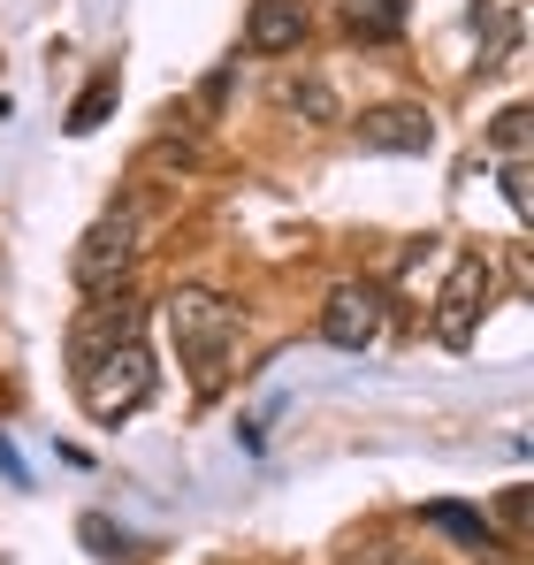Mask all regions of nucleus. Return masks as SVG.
I'll list each match as a JSON object with an SVG mask.
<instances>
[{"label": "nucleus", "mask_w": 534, "mask_h": 565, "mask_svg": "<svg viewBox=\"0 0 534 565\" xmlns=\"http://www.w3.org/2000/svg\"><path fill=\"white\" fill-rule=\"evenodd\" d=\"M420 527H436V535L466 543V551H496V527L481 512H466V504H420Z\"/></svg>", "instance_id": "obj_9"}, {"label": "nucleus", "mask_w": 534, "mask_h": 565, "mask_svg": "<svg viewBox=\"0 0 534 565\" xmlns=\"http://www.w3.org/2000/svg\"><path fill=\"white\" fill-rule=\"evenodd\" d=\"M496 520H504L512 535H527V489H504V504H496Z\"/></svg>", "instance_id": "obj_16"}, {"label": "nucleus", "mask_w": 534, "mask_h": 565, "mask_svg": "<svg viewBox=\"0 0 534 565\" xmlns=\"http://www.w3.org/2000/svg\"><path fill=\"white\" fill-rule=\"evenodd\" d=\"M99 306L77 313V329H70V375L99 360L107 344H122V337H146V298H130V290H92Z\"/></svg>", "instance_id": "obj_5"}, {"label": "nucleus", "mask_w": 534, "mask_h": 565, "mask_svg": "<svg viewBox=\"0 0 534 565\" xmlns=\"http://www.w3.org/2000/svg\"><path fill=\"white\" fill-rule=\"evenodd\" d=\"M344 31L366 39V46L397 39V31H405V0H344Z\"/></svg>", "instance_id": "obj_10"}, {"label": "nucleus", "mask_w": 534, "mask_h": 565, "mask_svg": "<svg viewBox=\"0 0 534 565\" xmlns=\"http://www.w3.org/2000/svg\"><path fill=\"white\" fill-rule=\"evenodd\" d=\"M161 321H169L177 352L191 360L199 390H222V360L237 352V306L214 298V290H199V282H183V290L161 298Z\"/></svg>", "instance_id": "obj_1"}, {"label": "nucleus", "mask_w": 534, "mask_h": 565, "mask_svg": "<svg viewBox=\"0 0 534 565\" xmlns=\"http://www.w3.org/2000/svg\"><path fill=\"white\" fill-rule=\"evenodd\" d=\"M489 146H496L504 161H520V153H527V107H504V115L489 122Z\"/></svg>", "instance_id": "obj_14"}, {"label": "nucleus", "mask_w": 534, "mask_h": 565, "mask_svg": "<svg viewBox=\"0 0 534 565\" xmlns=\"http://www.w3.org/2000/svg\"><path fill=\"white\" fill-rule=\"evenodd\" d=\"M489 298H496V268H489V253H458V260H450V282L436 290V313H428V329H436L444 352H466V344L481 337Z\"/></svg>", "instance_id": "obj_3"}, {"label": "nucleus", "mask_w": 534, "mask_h": 565, "mask_svg": "<svg viewBox=\"0 0 534 565\" xmlns=\"http://www.w3.org/2000/svg\"><path fill=\"white\" fill-rule=\"evenodd\" d=\"M70 382H77V405H85L92 420H99V428H115V420H130V413L153 397L161 367H153L146 337H122V344H107L99 360H85Z\"/></svg>", "instance_id": "obj_2"}, {"label": "nucleus", "mask_w": 534, "mask_h": 565, "mask_svg": "<svg viewBox=\"0 0 534 565\" xmlns=\"http://www.w3.org/2000/svg\"><path fill=\"white\" fill-rule=\"evenodd\" d=\"M115 93H122V77H115V70H99L85 93H77V107H70V122H62V130H70V138H92V130L115 115Z\"/></svg>", "instance_id": "obj_12"}, {"label": "nucleus", "mask_w": 534, "mask_h": 565, "mask_svg": "<svg viewBox=\"0 0 534 565\" xmlns=\"http://www.w3.org/2000/svg\"><path fill=\"white\" fill-rule=\"evenodd\" d=\"M352 130H359L366 153H428V146H436V115L413 107V99H382V107H366Z\"/></svg>", "instance_id": "obj_7"}, {"label": "nucleus", "mask_w": 534, "mask_h": 565, "mask_svg": "<svg viewBox=\"0 0 534 565\" xmlns=\"http://www.w3.org/2000/svg\"><path fill=\"white\" fill-rule=\"evenodd\" d=\"M275 99H282L298 122H344V107H337V93H329L321 77H282V85H275Z\"/></svg>", "instance_id": "obj_11"}, {"label": "nucleus", "mask_w": 534, "mask_h": 565, "mask_svg": "<svg viewBox=\"0 0 534 565\" xmlns=\"http://www.w3.org/2000/svg\"><path fill=\"white\" fill-rule=\"evenodd\" d=\"M504 199H512V214L527 222L534 214V191H527V161H504Z\"/></svg>", "instance_id": "obj_15"}, {"label": "nucleus", "mask_w": 534, "mask_h": 565, "mask_svg": "<svg viewBox=\"0 0 534 565\" xmlns=\"http://www.w3.org/2000/svg\"><path fill=\"white\" fill-rule=\"evenodd\" d=\"M77 535H85V543H92V558H115V565H122V558H138V543H130L122 527H107L99 512H92V520H85V527H77Z\"/></svg>", "instance_id": "obj_13"}, {"label": "nucleus", "mask_w": 534, "mask_h": 565, "mask_svg": "<svg viewBox=\"0 0 534 565\" xmlns=\"http://www.w3.org/2000/svg\"><path fill=\"white\" fill-rule=\"evenodd\" d=\"M382 321H389L382 282H337L329 306H321V344H337V352H366V344L382 337Z\"/></svg>", "instance_id": "obj_6"}, {"label": "nucleus", "mask_w": 534, "mask_h": 565, "mask_svg": "<svg viewBox=\"0 0 534 565\" xmlns=\"http://www.w3.org/2000/svg\"><path fill=\"white\" fill-rule=\"evenodd\" d=\"M306 31H313L306 0H253V15H245V46L253 54H298Z\"/></svg>", "instance_id": "obj_8"}, {"label": "nucleus", "mask_w": 534, "mask_h": 565, "mask_svg": "<svg viewBox=\"0 0 534 565\" xmlns=\"http://www.w3.org/2000/svg\"><path fill=\"white\" fill-rule=\"evenodd\" d=\"M138 253H146V222L130 206H115V214H99L85 237H77L70 276H77V290H115V282L138 268Z\"/></svg>", "instance_id": "obj_4"}]
</instances>
